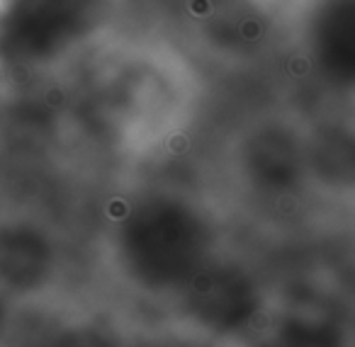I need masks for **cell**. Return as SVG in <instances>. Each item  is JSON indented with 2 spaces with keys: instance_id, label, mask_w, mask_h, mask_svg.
Masks as SVG:
<instances>
[{
  "instance_id": "2",
  "label": "cell",
  "mask_w": 355,
  "mask_h": 347,
  "mask_svg": "<svg viewBox=\"0 0 355 347\" xmlns=\"http://www.w3.org/2000/svg\"><path fill=\"white\" fill-rule=\"evenodd\" d=\"M353 22V0H306L302 44L316 71L329 80L350 78L355 59Z\"/></svg>"
},
{
  "instance_id": "1",
  "label": "cell",
  "mask_w": 355,
  "mask_h": 347,
  "mask_svg": "<svg viewBox=\"0 0 355 347\" xmlns=\"http://www.w3.org/2000/svg\"><path fill=\"white\" fill-rule=\"evenodd\" d=\"M127 0H0V78L78 69L119 37Z\"/></svg>"
}]
</instances>
